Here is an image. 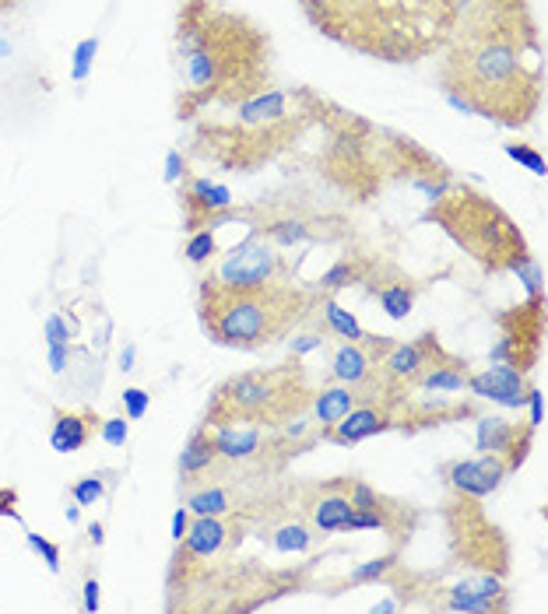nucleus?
Listing matches in <instances>:
<instances>
[{"mask_svg":"<svg viewBox=\"0 0 548 614\" xmlns=\"http://www.w3.org/2000/svg\"><path fill=\"white\" fill-rule=\"evenodd\" d=\"M507 460L499 457V453H478L471 460H447L440 464V477L443 485L453 488V492H464V495H474V498H486L492 495L502 482H507Z\"/></svg>","mask_w":548,"mask_h":614,"instance_id":"obj_22","label":"nucleus"},{"mask_svg":"<svg viewBox=\"0 0 548 614\" xmlns=\"http://www.w3.org/2000/svg\"><path fill=\"white\" fill-rule=\"evenodd\" d=\"M85 611H99V580L96 576L85 580Z\"/></svg>","mask_w":548,"mask_h":614,"instance_id":"obj_41","label":"nucleus"},{"mask_svg":"<svg viewBox=\"0 0 548 614\" xmlns=\"http://www.w3.org/2000/svg\"><path fill=\"white\" fill-rule=\"evenodd\" d=\"M96 53H99V39H81V42H78V50H75V67H71V78H75V81H85V78H88Z\"/></svg>","mask_w":548,"mask_h":614,"instance_id":"obj_36","label":"nucleus"},{"mask_svg":"<svg viewBox=\"0 0 548 614\" xmlns=\"http://www.w3.org/2000/svg\"><path fill=\"white\" fill-rule=\"evenodd\" d=\"M310 88H267V92L233 106V117L197 120L190 155L225 172H254L303 138L310 120Z\"/></svg>","mask_w":548,"mask_h":614,"instance_id":"obj_5","label":"nucleus"},{"mask_svg":"<svg viewBox=\"0 0 548 614\" xmlns=\"http://www.w3.org/2000/svg\"><path fill=\"white\" fill-rule=\"evenodd\" d=\"M440 53V88L457 109L513 130L538 117L545 47L531 0H464Z\"/></svg>","mask_w":548,"mask_h":614,"instance_id":"obj_1","label":"nucleus"},{"mask_svg":"<svg viewBox=\"0 0 548 614\" xmlns=\"http://www.w3.org/2000/svg\"><path fill=\"white\" fill-rule=\"evenodd\" d=\"M453 351L443 345L440 340V334L437 330H425V334H419L415 340H394V348L383 355V362H380V369H383V376L391 379L398 390L408 397L411 390H415V383L425 376V373H432L437 366H443V362L450 358Z\"/></svg>","mask_w":548,"mask_h":614,"instance_id":"obj_15","label":"nucleus"},{"mask_svg":"<svg viewBox=\"0 0 548 614\" xmlns=\"http://www.w3.org/2000/svg\"><path fill=\"white\" fill-rule=\"evenodd\" d=\"M120 407H124V415L130 422H141L148 415V407H151V394L141 390V386H127L124 397H120Z\"/></svg>","mask_w":548,"mask_h":614,"instance_id":"obj_33","label":"nucleus"},{"mask_svg":"<svg viewBox=\"0 0 548 614\" xmlns=\"http://www.w3.org/2000/svg\"><path fill=\"white\" fill-rule=\"evenodd\" d=\"M352 503H355V513L349 519V534L352 531H380L386 541H391V548H398V552L408 548L411 534L422 527V516H425L415 503L376 492L373 485H365L362 477H355V485H352Z\"/></svg>","mask_w":548,"mask_h":614,"instance_id":"obj_12","label":"nucleus"},{"mask_svg":"<svg viewBox=\"0 0 548 614\" xmlns=\"http://www.w3.org/2000/svg\"><path fill=\"white\" fill-rule=\"evenodd\" d=\"M482 415L478 400L468 397H447V394H408L394 404V428L404 436H419L425 428H440L450 422H468Z\"/></svg>","mask_w":548,"mask_h":614,"instance_id":"obj_14","label":"nucleus"},{"mask_svg":"<svg viewBox=\"0 0 548 614\" xmlns=\"http://www.w3.org/2000/svg\"><path fill=\"white\" fill-rule=\"evenodd\" d=\"M99 436H102L109 446H124V443H127V436H130V428H127V422H124V418H102Z\"/></svg>","mask_w":548,"mask_h":614,"instance_id":"obj_37","label":"nucleus"},{"mask_svg":"<svg viewBox=\"0 0 548 614\" xmlns=\"http://www.w3.org/2000/svg\"><path fill=\"white\" fill-rule=\"evenodd\" d=\"M528 386L531 383L523 379V373L510 369L507 362H502V366H492L486 373H471L464 390H471L474 397H489L502 407H517L520 412L523 400H528Z\"/></svg>","mask_w":548,"mask_h":614,"instance_id":"obj_27","label":"nucleus"},{"mask_svg":"<svg viewBox=\"0 0 548 614\" xmlns=\"http://www.w3.org/2000/svg\"><path fill=\"white\" fill-rule=\"evenodd\" d=\"M316 309H320V320H324V327H327V337H337V340H355V337H362L365 330L359 327V320L352 313H345L341 309L331 295H320L316 291Z\"/></svg>","mask_w":548,"mask_h":614,"instance_id":"obj_31","label":"nucleus"},{"mask_svg":"<svg viewBox=\"0 0 548 614\" xmlns=\"http://www.w3.org/2000/svg\"><path fill=\"white\" fill-rule=\"evenodd\" d=\"M271 516L261 513H225L194 516V523L176 541L166 568V611H222L243 614L261 611L288 594H306L316 558L295 568H274L261 558L243 555L249 534Z\"/></svg>","mask_w":548,"mask_h":614,"instance_id":"obj_2","label":"nucleus"},{"mask_svg":"<svg viewBox=\"0 0 548 614\" xmlns=\"http://www.w3.org/2000/svg\"><path fill=\"white\" fill-rule=\"evenodd\" d=\"M187 527H190V509L179 506L176 516H173V541H179L183 534H187Z\"/></svg>","mask_w":548,"mask_h":614,"instance_id":"obj_42","label":"nucleus"},{"mask_svg":"<svg viewBox=\"0 0 548 614\" xmlns=\"http://www.w3.org/2000/svg\"><path fill=\"white\" fill-rule=\"evenodd\" d=\"M99 412L96 407H53L50 446L57 453H78L99 436Z\"/></svg>","mask_w":548,"mask_h":614,"instance_id":"obj_26","label":"nucleus"},{"mask_svg":"<svg viewBox=\"0 0 548 614\" xmlns=\"http://www.w3.org/2000/svg\"><path fill=\"white\" fill-rule=\"evenodd\" d=\"M117 477H120V471H91V474H85V477H78V482L67 485V495H71L78 506H96L112 492Z\"/></svg>","mask_w":548,"mask_h":614,"instance_id":"obj_30","label":"nucleus"},{"mask_svg":"<svg viewBox=\"0 0 548 614\" xmlns=\"http://www.w3.org/2000/svg\"><path fill=\"white\" fill-rule=\"evenodd\" d=\"M187 176V162H183V155L179 151H169L166 158V184H176V179Z\"/></svg>","mask_w":548,"mask_h":614,"instance_id":"obj_40","label":"nucleus"},{"mask_svg":"<svg viewBox=\"0 0 548 614\" xmlns=\"http://www.w3.org/2000/svg\"><path fill=\"white\" fill-rule=\"evenodd\" d=\"M499 327V345L492 348V358L507 362L510 369L528 376L545 348V291H531L528 299L502 309L496 316Z\"/></svg>","mask_w":548,"mask_h":614,"instance_id":"obj_13","label":"nucleus"},{"mask_svg":"<svg viewBox=\"0 0 548 614\" xmlns=\"http://www.w3.org/2000/svg\"><path fill=\"white\" fill-rule=\"evenodd\" d=\"M50 362H53V373H63V366H67V345H50Z\"/></svg>","mask_w":548,"mask_h":614,"instance_id":"obj_44","label":"nucleus"},{"mask_svg":"<svg viewBox=\"0 0 548 614\" xmlns=\"http://www.w3.org/2000/svg\"><path fill=\"white\" fill-rule=\"evenodd\" d=\"M313 303L316 291L295 281L228 285L208 275L200 281L197 313L204 334L215 345L233 351H264L300 330Z\"/></svg>","mask_w":548,"mask_h":614,"instance_id":"obj_6","label":"nucleus"},{"mask_svg":"<svg viewBox=\"0 0 548 614\" xmlns=\"http://www.w3.org/2000/svg\"><path fill=\"white\" fill-rule=\"evenodd\" d=\"M313 400V379L303 366V355H292L278 366L243 369L215 386V394L204 407L200 425H261V428H282L292 418L310 412Z\"/></svg>","mask_w":548,"mask_h":614,"instance_id":"obj_9","label":"nucleus"},{"mask_svg":"<svg viewBox=\"0 0 548 614\" xmlns=\"http://www.w3.org/2000/svg\"><path fill=\"white\" fill-rule=\"evenodd\" d=\"M218 281L228 285H261V281H292V264L278 254V246L249 232L246 242H239L233 254L222 260L215 270Z\"/></svg>","mask_w":548,"mask_h":614,"instance_id":"obj_16","label":"nucleus"},{"mask_svg":"<svg viewBox=\"0 0 548 614\" xmlns=\"http://www.w3.org/2000/svg\"><path fill=\"white\" fill-rule=\"evenodd\" d=\"M26 541H29V548L46 562V568H50V573L57 576L60 573V544L57 541H50V537H42V534H26Z\"/></svg>","mask_w":548,"mask_h":614,"instance_id":"obj_34","label":"nucleus"},{"mask_svg":"<svg viewBox=\"0 0 548 614\" xmlns=\"http://www.w3.org/2000/svg\"><path fill=\"white\" fill-rule=\"evenodd\" d=\"M373 254H345L341 257L324 278H320L316 291L320 295H334L341 288H349V285H362V278L370 275V267H373Z\"/></svg>","mask_w":548,"mask_h":614,"instance_id":"obj_28","label":"nucleus"},{"mask_svg":"<svg viewBox=\"0 0 548 614\" xmlns=\"http://www.w3.org/2000/svg\"><path fill=\"white\" fill-rule=\"evenodd\" d=\"M88 541L96 544V548H99V544L106 541V534H102V523H99V519H91V523H88Z\"/></svg>","mask_w":548,"mask_h":614,"instance_id":"obj_45","label":"nucleus"},{"mask_svg":"<svg viewBox=\"0 0 548 614\" xmlns=\"http://www.w3.org/2000/svg\"><path fill=\"white\" fill-rule=\"evenodd\" d=\"M130 358H134V348H127V351L120 355V369H124V373H127V369H134V366H130Z\"/></svg>","mask_w":548,"mask_h":614,"instance_id":"obj_47","label":"nucleus"},{"mask_svg":"<svg viewBox=\"0 0 548 614\" xmlns=\"http://www.w3.org/2000/svg\"><path fill=\"white\" fill-rule=\"evenodd\" d=\"M18 4H26V0H0V14H4V11H14Z\"/></svg>","mask_w":548,"mask_h":614,"instance_id":"obj_46","label":"nucleus"},{"mask_svg":"<svg viewBox=\"0 0 548 614\" xmlns=\"http://www.w3.org/2000/svg\"><path fill=\"white\" fill-rule=\"evenodd\" d=\"M176 78V120H197L208 106L233 109L267 92L271 39L222 0H179Z\"/></svg>","mask_w":548,"mask_h":614,"instance_id":"obj_3","label":"nucleus"},{"mask_svg":"<svg viewBox=\"0 0 548 614\" xmlns=\"http://www.w3.org/2000/svg\"><path fill=\"white\" fill-rule=\"evenodd\" d=\"M510 158H517V162L523 166V169H531L535 176H545L548 172V166H545V155L541 151H535L531 145H507L502 148Z\"/></svg>","mask_w":548,"mask_h":614,"instance_id":"obj_35","label":"nucleus"},{"mask_svg":"<svg viewBox=\"0 0 548 614\" xmlns=\"http://www.w3.org/2000/svg\"><path fill=\"white\" fill-rule=\"evenodd\" d=\"M394 404H398V397H370V400L355 404L345 418L320 432V443L355 446V443H365L373 436H383V432L394 428Z\"/></svg>","mask_w":548,"mask_h":614,"instance_id":"obj_20","label":"nucleus"},{"mask_svg":"<svg viewBox=\"0 0 548 614\" xmlns=\"http://www.w3.org/2000/svg\"><path fill=\"white\" fill-rule=\"evenodd\" d=\"M236 464H228L222 453L215 449V439H212V428H197L194 436L187 439V449L179 453V485H183V495L200 488V485H212L218 482L222 474H228Z\"/></svg>","mask_w":548,"mask_h":614,"instance_id":"obj_23","label":"nucleus"},{"mask_svg":"<svg viewBox=\"0 0 548 614\" xmlns=\"http://www.w3.org/2000/svg\"><path fill=\"white\" fill-rule=\"evenodd\" d=\"M187 260L190 264H208V260H215V254H218V246H215V236H212V229H197V232H190V239H187Z\"/></svg>","mask_w":548,"mask_h":614,"instance_id":"obj_32","label":"nucleus"},{"mask_svg":"<svg viewBox=\"0 0 548 614\" xmlns=\"http://www.w3.org/2000/svg\"><path fill=\"white\" fill-rule=\"evenodd\" d=\"M310 99V120L320 123L327 133V145L320 151V172L331 187L349 194L355 204L373 200L391 172V148H386V133L376 130L370 120L355 117V112L341 109L337 102L324 99L320 92H306Z\"/></svg>","mask_w":548,"mask_h":614,"instance_id":"obj_8","label":"nucleus"},{"mask_svg":"<svg viewBox=\"0 0 548 614\" xmlns=\"http://www.w3.org/2000/svg\"><path fill=\"white\" fill-rule=\"evenodd\" d=\"M0 516L21 523V513H18V492H14L11 485H0Z\"/></svg>","mask_w":548,"mask_h":614,"instance_id":"obj_39","label":"nucleus"},{"mask_svg":"<svg viewBox=\"0 0 548 614\" xmlns=\"http://www.w3.org/2000/svg\"><path fill=\"white\" fill-rule=\"evenodd\" d=\"M401 562V552L391 548L386 555L373 558V562H362L359 568H352L349 576H341L334 583H327V594H341V590H352V586H365V583H383V576Z\"/></svg>","mask_w":548,"mask_h":614,"instance_id":"obj_29","label":"nucleus"},{"mask_svg":"<svg viewBox=\"0 0 548 614\" xmlns=\"http://www.w3.org/2000/svg\"><path fill=\"white\" fill-rule=\"evenodd\" d=\"M440 519L447 531V565L437 568V576L457 573H489L507 580L510 576V541L499 523L486 513L482 498L464 492H447Z\"/></svg>","mask_w":548,"mask_h":614,"instance_id":"obj_10","label":"nucleus"},{"mask_svg":"<svg viewBox=\"0 0 548 614\" xmlns=\"http://www.w3.org/2000/svg\"><path fill=\"white\" fill-rule=\"evenodd\" d=\"M63 513H67V519H71V523H78V506H67Z\"/></svg>","mask_w":548,"mask_h":614,"instance_id":"obj_48","label":"nucleus"},{"mask_svg":"<svg viewBox=\"0 0 548 614\" xmlns=\"http://www.w3.org/2000/svg\"><path fill=\"white\" fill-rule=\"evenodd\" d=\"M179 204H183V229H218L225 221H236L239 208L233 204V194L222 184H212L208 176L187 172L179 187Z\"/></svg>","mask_w":548,"mask_h":614,"instance_id":"obj_17","label":"nucleus"},{"mask_svg":"<svg viewBox=\"0 0 548 614\" xmlns=\"http://www.w3.org/2000/svg\"><path fill=\"white\" fill-rule=\"evenodd\" d=\"M362 285L383 306V313L391 316V320H404V316L411 313V306H415V299H419V281L401 275L394 264H386L380 257L373 260L370 275L362 278Z\"/></svg>","mask_w":548,"mask_h":614,"instance_id":"obj_24","label":"nucleus"},{"mask_svg":"<svg viewBox=\"0 0 548 614\" xmlns=\"http://www.w3.org/2000/svg\"><path fill=\"white\" fill-rule=\"evenodd\" d=\"M425 221L440 225L486 275H517L535 260L528 236L510 211L471 184H450L440 197H432Z\"/></svg>","mask_w":548,"mask_h":614,"instance_id":"obj_7","label":"nucleus"},{"mask_svg":"<svg viewBox=\"0 0 548 614\" xmlns=\"http://www.w3.org/2000/svg\"><path fill=\"white\" fill-rule=\"evenodd\" d=\"M523 404H531V425L538 428L541 425V390H538L535 383L528 386V400H523Z\"/></svg>","mask_w":548,"mask_h":614,"instance_id":"obj_43","label":"nucleus"},{"mask_svg":"<svg viewBox=\"0 0 548 614\" xmlns=\"http://www.w3.org/2000/svg\"><path fill=\"white\" fill-rule=\"evenodd\" d=\"M394 348L391 337H380L365 330L355 340H334L327 345V366H331V379L334 383H370L380 373L383 355Z\"/></svg>","mask_w":548,"mask_h":614,"instance_id":"obj_18","label":"nucleus"},{"mask_svg":"<svg viewBox=\"0 0 548 614\" xmlns=\"http://www.w3.org/2000/svg\"><path fill=\"white\" fill-rule=\"evenodd\" d=\"M254 225V236L267 239L271 246H300L313 239H331L324 232V221L300 215V211H274V215H257V211H239Z\"/></svg>","mask_w":548,"mask_h":614,"instance_id":"obj_25","label":"nucleus"},{"mask_svg":"<svg viewBox=\"0 0 548 614\" xmlns=\"http://www.w3.org/2000/svg\"><path fill=\"white\" fill-rule=\"evenodd\" d=\"M355 474L324 477V482H292L288 485V509L300 516L316 537L349 531V519L355 513L352 503Z\"/></svg>","mask_w":548,"mask_h":614,"instance_id":"obj_11","label":"nucleus"},{"mask_svg":"<svg viewBox=\"0 0 548 614\" xmlns=\"http://www.w3.org/2000/svg\"><path fill=\"white\" fill-rule=\"evenodd\" d=\"M310 26L383 63H419L447 47L464 0H300Z\"/></svg>","mask_w":548,"mask_h":614,"instance_id":"obj_4","label":"nucleus"},{"mask_svg":"<svg viewBox=\"0 0 548 614\" xmlns=\"http://www.w3.org/2000/svg\"><path fill=\"white\" fill-rule=\"evenodd\" d=\"M386 148H391V172H394V179H404V184L425 190L429 200L440 197L453 184L450 169L440 162V158H432L419 141L401 138V133H386Z\"/></svg>","mask_w":548,"mask_h":614,"instance_id":"obj_19","label":"nucleus"},{"mask_svg":"<svg viewBox=\"0 0 548 614\" xmlns=\"http://www.w3.org/2000/svg\"><path fill=\"white\" fill-rule=\"evenodd\" d=\"M535 425L531 422H507V418H489V415H478V436L474 446L478 453H499L507 460L510 474L523 467V460L531 457V446H535Z\"/></svg>","mask_w":548,"mask_h":614,"instance_id":"obj_21","label":"nucleus"},{"mask_svg":"<svg viewBox=\"0 0 548 614\" xmlns=\"http://www.w3.org/2000/svg\"><path fill=\"white\" fill-rule=\"evenodd\" d=\"M71 337H75V327H67L63 316H50V320H46V340H50V345H67Z\"/></svg>","mask_w":548,"mask_h":614,"instance_id":"obj_38","label":"nucleus"}]
</instances>
